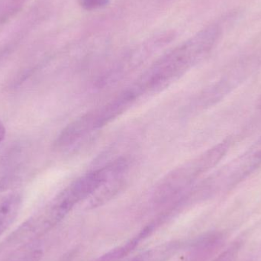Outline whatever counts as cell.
I'll list each match as a JSON object with an SVG mask.
<instances>
[{
	"label": "cell",
	"instance_id": "obj_1",
	"mask_svg": "<svg viewBox=\"0 0 261 261\" xmlns=\"http://www.w3.org/2000/svg\"><path fill=\"white\" fill-rule=\"evenodd\" d=\"M219 26L211 25L163 57L144 76V89H158L185 72L210 53L220 35Z\"/></svg>",
	"mask_w": 261,
	"mask_h": 261
},
{
	"label": "cell",
	"instance_id": "obj_2",
	"mask_svg": "<svg viewBox=\"0 0 261 261\" xmlns=\"http://www.w3.org/2000/svg\"><path fill=\"white\" fill-rule=\"evenodd\" d=\"M228 147V142L221 143L193 162L170 173L158 190L160 199L174 196L184 187H188L198 176L214 167L226 154Z\"/></svg>",
	"mask_w": 261,
	"mask_h": 261
},
{
	"label": "cell",
	"instance_id": "obj_3",
	"mask_svg": "<svg viewBox=\"0 0 261 261\" xmlns=\"http://www.w3.org/2000/svg\"><path fill=\"white\" fill-rule=\"evenodd\" d=\"M261 166V137L239 158L213 176L218 187H231L246 179Z\"/></svg>",
	"mask_w": 261,
	"mask_h": 261
},
{
	"label": "cell",
	"instance_id": "obj_4",
	"mask_svg": "<svg viewBox=\"0 0 261 261\" xmlns=\"http://www.w3.org/2000/svg\"><path fill=\"white\" fill-rule=\"evenodd\" d=\"M22 205V196L19 193H10L0 200V238L16 220Z\"/></svg>",
	"mask_w": 261,
	"mask_h": 261
},
{
	"label": "cell",
	"instance_id": "obj_5",
	"mask_svg": "<svg viewBox=\"0 0 261 261\" xmlns=\"http://www.w3.org/2000/svg\"><path fill=\"white\" fill-rule=\"evenodd\" d=\"M241 245L239 242L233 244L228 247L220 255L218 256L213 261H233L240 250Z\"/></svg>",
	"mask_w": 261,
	"mask_h": 261
},
{
	"label": "cell",
	"instance_id": "obj_6",
	"mask_svg": "<svg viewBox=\"0 0 261 261\" xmlns=\"http://www.w3.org/2000/svg\"><path fill=\"white\" fill-rule=\"evenodd\" d=\"M42 256L43 253L41 250L35 249L14 257L9 261H41Z\"/></svg>",
	"mask_w": 261,
	"mask_h": 261
},
{
	"label": "cell",
	"instance_id": "obj_7",
	"mask_svg": "<svg viewBox=\"0 0 261 261\" xmlns=\"http://www.w3.org/2000/svg\"><path fill=\"white\" fill-rule=\"evenodd\" d=\"M110 0H81V6L87 10L99 9L107 6Z\"/></svg>",
	"mask_w": 261,
	"mask_h": 261
},
{
	"label": "cell",
	"instance_id": "obj_8",
	"mask_svg": "<svg viewBox=\"0 0 261 261\" xmlns=\"http://www.w3.org/2000/svg\"><path fill=\"white\" fill-rule=\"evenodd\" d=\"M5 136H6V128L4 124L0 121V143L4 140Z\"/></svg>",
	"mask_w": 261,
	"mask_h": 261
},
{
	"label": "cell",
	"instance_id": "obj_9",
	"mask_svg": "<svg viewBox=\"0 0 261 261\" xmlns=\"http://www.w3.org/2000/svg\"><path fill=\"white\" fill-rule=\"evenodd\" d=\"M4 186V184H0V191H1L2 189H3V187Z\"/></svg>",
	"mask_w": 261,
	"mask_h": 261
},
{
	"label": "cell",
	"instance_id": "obj_10",
	"mask_svg": "<svg viewBox=\"0 0 261 261\" xmlns=\"http://www.w3.org/2000/svg\"><path fill=\"white\" fill-rule=\"evenodd\" d=\"M258 107H260V108L261 109V97L260 100H259Z\"/></svg>",
	"mask_w": 261,
	"mask_h": 261
},
{
	"label": "cell",
	"instance_id": "obj_11",
	"mask_svg": "<svg viewBox=\"0 0 261 261\" xmlns=\"http://www.w3.org/2000/svg\"><path fill=\"white\" fill-rule=\"evenodd\" d=\"M16 1H22V0H16Z\"/></svg>",
	"mask_w": 261,
	"mask_h": 261
}]
</instances>
